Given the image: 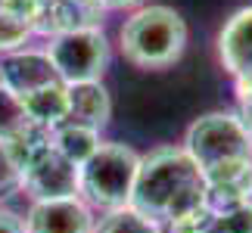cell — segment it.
Returning <instances> with one entry per match:
<instances>
[{"mask_svg": "<svg viewBox=\"0 0 252 233\" xmlns=\"http://www.w3.org/2000/svg\"><path fill=\"white\" fill-rule=\"evenodd\" d=\"M131 208L159 227L206 208V177L184 146H156L140 155Z\"/></svg>", "mask_w": 252, "mask_h": 233, "instance_id": "obj_1", "label": "cell"}, {"mask_svg": "<svg viewBox=\"0 0 252 233\" xmlns=\"http://www.w3.org/2000/svg\"><path fill=\"white\" fill-rule=\"evenodd\" d=\"M119 50L134 69H168L187 50V22L174 6L143 3L119 25Z\"/></svg>", "mask_w": 252, "mask_h": 233, "instance_id": "obj_2", "label": "cell"}, {"mask_svg": "<svg viewBox=\"0 0 252 233\" xmlns=\"http://www.w3.org/2000/svg\"><path fill=\"white\" fill-rule=\"evenodd\" d=\"M140 152L119 140H103L96 152L78 165V196L94 211H115L131 205Z\"/></svg>", "mask_w": 252, "mask_h": 233, "instance_id": "obj_3", "label": "cell"}, {"mask_svg": "<svg viewBox=\"0 0 252 233\" xmlns=\"http://www.w3.org/2000/svg\"><path fill=\"white\" fill-rule=\"evenodd\" d=\"M44 50L63 84L103 81L112 56L109 37L100 25H75L65 31H53L47 37Z\"/></svg>", "mask_w": 252, "mask_h": 233, "instance_id": "obj_4", "label": "cell"}, {"mask_svg": "<svg viewBox=\"0 0 252 233\" xmlns=\"http://www.w3.org/2000/svg\"><path fill=\"white\" fill-rule=\"evenodd\" d=\"M181 146L199 165V171L252 159V137L237 112H206L193 118Z\"/></svg>", "mask_w": 252, "mask_h": 233, "instance_id": "obj_5", "label": "cell"}, {"mask_svg": "<svg viewBox=\"0 0 252 233\" xmlns=\"http://www.w3.org/2000/svg\"><path fill=\"white\" fill-rule=\"evenodd\" d=\"M19 190H25L28 199L78 196V165H72L65 155H60L47 140L44 146H37L25 159Z\"/></svg>", "mask_w": 252, "mask_h": 233, "instance_id": "obj_6", "label": "cell"}, {"mask_svg": "<svg viewBox=\"0 0 252 233\" xmlns=\"http://www.w3.org/2000/svg\"><path fill=\"white\" fill-rule=\"evenodd\" d=\"M22 218L28 233H94L96 224V211L81 196L28 199Z\"/></svg>", "mask_w": 252, "mask_h": 233, "instance_id": "obj_7", "label": "cell"}, {"mask_svg": "<svg viewBox=\"0 0 252 233\" xmlns=\"http://www.w3.org/2000/svg\"><path fill=\"white\" fill-rule=\"evenodd\" d=\"M53 81H60V78H56L53 62L44 47L28 44V47H19V50L0 53V84L6 90H13L19 100Z\"/></svg>", "mask_w": 252, "mask_h": 233, "instance_id": "obj_8", "label": "cell"}, {"mask_svg": "<svg viewBox=\"0 0 252 233\" xmlns=\"http://www.w3.org/2000/svg\"><path fill=\"white\" fill-rule=\"evenodd\" d=\"M218 62L230 78L252 72V3L240 6L237 13L224 19L215 37Z\"/></svg>", "mask_w": 252, "mask_h": 233, "instance_id": "obj_9", "label": "cell"}, {"mask_svg": "<svg viewBox=\"0 0 252 233\" xmlns=\"http://www.w3.org/2000/svg\"><path fill=\"white\" fill-rule=\"evenodd\" d=\"M69 96V121L87 124L94 131H103L112 118V96L103 81H84V84H65Z\"/></svg>", "mask_w": 252, "mask_h": 233, "instance_id": "obj_10", "label": "cell"}, {"mask_svg": "<svg viewBox=\"0 0 252 233\" xmlns=\"http://www.w3.org/2000/svg\"><path fill=\"white\" fill-rule=\"evenodd\" d=\"M22 106H25L28 124L41 131H53L56 124H63L69 118V96H65L63 81H53V84L41 87V90L22 96Z\"/></svg>", "mask_w": 252, "mask_h": 233, "instance_id": "obj_11", "label": "cell"}, {"mask_svg": "<svg viewBox=\"0 0 252 233\" xmlns=\"http://www.w3.org/2000/svg\"><path fill=\"white\" fill-rule=\"evenodd\" d=\"M100 143H103L100 131L87 128V124H78V121H69V118L50 131V146L60 155H65L72 165H84L96 152Z\"/></svg>", "mask_w": 252, "mask_h": 233, "instance_id": "obj_12", "label": "cell"}, {"mask_svg": "<svg viewBox=\"0 0 252 233\" xmlns=\"http://www.w3.org/2000/svg\"><path fill=\"white\" fill-rule=\"evenodd\" d=\"M159 224H153L150 218H143L140 211H134L131 205L103 211L94 224V233H156Z\"/></svg>", "mask_w": 252, "mask_h": 233, "instance_id": "obj_13", "label": "cell"}, {"mask_svg": "<svg viewBox=\"0 0 252 233\" xmlns=\"http://www.w3.org/2000/svg\"><path fill=\"white\" fill-rule=\"evenodd\" d=\"M32 128L28 124V115H25V106L22 100L13 93V90H6L3 84H0V140H16V137H22V134Z\"/></svg>", "mask_w": 252, "mask_h": 233, "instance_id": "obj_14", "label": "cell"}, {"mask_svg": "<svg viewBox=\"0 0 252 233\" xmlns=\"http://www.w3.org/2000/svg\"><path fill=\"white\" fill-rule=\"evenodd\" d=\"M209 233H252V199L224 211H212Z\"/></svg>", "mask_w": 252, "mask_h": 233, "instance_id": "obj_15", "label": "cell"}, {"mask_svg": "<svg viewBox=\"0 0 252 233\" xmlns=\"http://www.w3.org/2000/svg\"><path fill=\"white\" fill-rule=\"evenodd\" d=\"M19 183H22V165H19L13 146L0 140V196L19 190Z\"/></svg>", "mask_w": 252, "mask_h": 233, "instance_id": "obj_16", "label": "cell"}, {"mask_svg": "<svg viewBox=\"0 0 252 233\" xmlns=\"http://www.w3.org/2000/svg\"><path fill=\"white\" fill-rule=\"evenodd\" d=\"M32 34H34V28H28V25H22V22H16V19H9V16L0 13V53L28 47Z\"/></svg>", "mask_w": 252, "mask_h": 233, "instance_id": "obj_17", "label": "cell"}, {"mask_svg": "<svg viewBox=\"0 0 252 233\" xmlns=\"http://www.w3.org/2000/svg\"><path fill=\"white\" fill-rule=\"evenodd\" d=\"M0 233H28L25 230V218L16 208H9L0 202Z\"/></svg>", "mask_w": 252, "mask_h": 233, "instance_id": "obj_18", "label": "cell"}, {"mask_svg": "<svg viewBox=\"0 0 252 233\" xmlns=\"http://www.w3.org/2000/svg\"><path fill=\"white\" fill-rule=\"evenodd\" d=\"M230 81H234L237 103H246V100H252V72H246V75H237V78H230Z\"/></svg>", "mask_w": 252, "mask_h": 233, "instance_id": "obj_19", "label": "cell"}, {"mask_svg": "<svg viewBox=\"0 0 252 233\" xmlns=\"http://www.w3.org/2000/svg\"><path fill=\"white\" fill-rule=\"evenodd\" d=\"M100 3H103V9H122V13L128 9L131 13V9L143 6V0H100Z\"/></svg>", "mask_w": 252, "mask_h": 233, "instance_id": "obj_20", "label": "cell"}, {"mask_svg": "<svg viewBox=\"0 0 252 233\" xmlns=\"http://www.w3.org/2000/svg\"><path fill=\"white\" fill-rule=\"evenodd\" d=\"M237 115H240L243 128L249 131V137H252V100H246V103H237Z\"/></svg>", "mask_w": 252, "mask_h": 233, "instance_id": "obj_21", "label": "cell"}]
</instances>
